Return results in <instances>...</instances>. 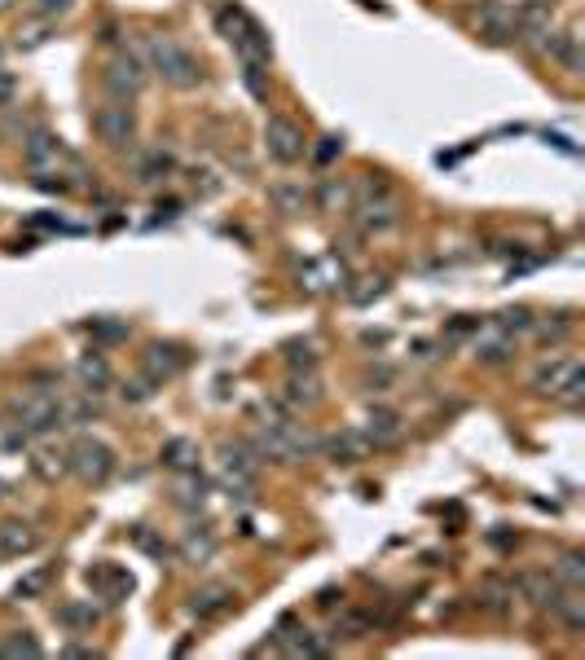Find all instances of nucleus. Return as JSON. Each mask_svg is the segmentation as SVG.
I'll list each match as a JSON object with an SVG mask.
<instances>
[{
	"label": "nucleus",
	"mask_w": 585,
	"mask_h": 660,
	"mask_svg": "<svg viewBox=\"0 0 585 660\" xmlns=\"http://www.w3.org/2000/svg\"><path fill=\"white\" fill-rule=\"evenodd\" d=\"M572 366H577L572 357H546L542 366L533 370V379H528V383H533V392H542V396H559V388L568 383Z\"/></svg>",
	"instance_id": "6ab92c4d"
},
{
	"label": "nucleus",
	"mask_w": 585,
	"mask_h": 660,
	"mask_svg": "<svg viewBox=\"0 0 585 660\" xmlns=\"http://www.w3.org/2000/svg\"><path fill=\"white\" fill-rule=\"evenodd\" d=\"M93 132L110 150H132L137 146V110L132 102H106L93 110Z\"/></svg>",
	"instance_id": "423d86ee"
},
{
	"label": "nucleus",
	"mask_w": 585,
	"mask_h": 660,
	"mask_svg": "<svg viewBox=\"0 0 585 660\" xmlns=\"http://www.w3.org/2000/svg\"><path fill=\"white\" fill-rule=\"evenodd\" d=\"M264 154H269L273 163H282V168L300 163L308 154L304 128L295 124V119H286V115H269V119H264Z\"/></svg>",
	"instance_id": "0eeeda50"
},
{
	"label": "nucleus",
	"mask_w": 585,
	"mask_h": 660,
	"mask_svg": "<svg viewBox=\"0 0 585 660\" xmlns=\"http://www.w3.org/2000/svg\"><path fill=\"white\" fill-rule=\"evenodd\" d=\"M533 330H537V339H542L546 348H559V344H568V335H572V317L559 313L555 322H533Z\"/></svg>",
	"instance_id": "c756f323"
},
{
	"label": "nucleus",
	"mask_w": 585,
	"mask_h": 660,
	"mask_svg": "<svg viewBox=\"0 0 585 660\" xmlns=\"http://www.w3.org/2000/svg\"><path fill=\"white\" fill-rule=\"evenodd\" d=\"M396 379V374L388 370V366H379V370H370L366 374V383H370V392H388V383Z\"/></svg>",
	"instance_id": "79ce46f5"
},
{
	"label": "nucleus",
	"mask_w": 585,
	"mask_h": 660,
	"mask_svg": "<svg viewBox=\"0 0 585 660\" xmlns=\"http://www.w3.org/2000/svg\"><path fill=\"white\" fill-rule=\"evenodd\" d=\"M14 423L22 427V432H58V427H66V410H62V401L53 392H36V396H22V401L14 405Z\"/></svg>",
	"instance_id": "1a4fd4ad"
},
{
	"label": "nucleus",
	"mask_w": 585,
	"mask_h": 660,
	"mask_svg": "<svg viewBox=\"0 0 585 660\" xmlns=\"http://www.w3.org/2000/svg\"><path fill=\"white\" fill-rule=\"evenodd\" d=\"M132 542H137L141 550H146V555H154L163 564V559H168V542H159V537L150 533V528H137V533H132Z\"/></svg>",
	"instance_id": "c9c22d12"
},
{
	"label": "nucleus",
	"mask_w": 585,
	"mask_h": 660,
	"mask_svg": "<svg viewBox=\"0 0 585 660\" xmlns=\"http://www.w3.org/2000/svg\"><path fill=\"white\" fill-rule=\"evenodd\" d=\"M339 150H344V137H322V146H317V163H330Z\"/></svg>",
	"instance_id": "c03bdc74"
},
{
	"label": "nucleus",
	"mask_w": 585,
	"mask_h": 660,
	"mask_svg": "<svg viewBox=\"0 0 585 660\" xmlns=\"http://www.w3.org/2000/svg\"><path fill=\"white\" fill-rule=\"evenodd\" d=\"M88 586L102 590L110 603H119V599H128L132 594V577L119 564H97V568H88Z\"/></svg>",
	"instance_id": "dca6fc26"
},
{
	"label": "nucleus",
	"mask_w": 585,
	"mask_h": 660,
	"mask_svg": "<svg viewBox=\"0 0 585 660\" xmlns=\"http://www.w3.org/2000/svg\"><path fill=\"white\" fill-rule=\"evenodd\" d=\"M62 410H66V427H84V423H93V418H102V405H97L88 392L80 401H62Z\"/></svg>",
	"instance_id": "c85d7f7f"
},
{
	"label": "nucleus",
	"mask_w": 585,
	"mask_h": 660,
	"mask_svg": "<svg viewBox=\"0 0 585 660\" xmlns=\"http://www.w3.org/2000/svg\"><path fill=\"white\" fill-rule=\"evenodd\" d=\"M146 62H150V71L159 75L163 84L181 88V93H194V88L203 84V62H198L194 53L185 49L181 40H172V36H150L146 40Z\"/></svg>",
	"instance_id": "f03ea898"
},
{
	"label": "nucleus",
	"mask_w": 585,
	"mask_h": 660,
	"mask_svg": "<svg viewBox=\"0 0 585 660\" xmlns=\"http://www.w3.org/2000/svg\"><path fill=\"white\" fill-rule=\"evenodd\" d=\"M581 396H585V370H581V361H577V366H572V374H568V383L559 388L555 401H564L568 410H581Z\"/></svg>",
	"instance_id": "473e14b6"
},
{
	"label": "nucleus",
	"mask_w": 585,
	"mask_h": 660,
	"mask_svg": "<svg viewBox=\"0 0 585 660\" xmlns=\"http://www.w3.org/2000/svg\"><path fill=\"white\" fill-rule=\"evenodd\" d=\"M361 432H366V440L374 449H383V445H396L405 427H401V414H396V410H370Z\"/></svg>",
	"instance_id": "aec40b11"
},
{
	"label": "nucleus",
	"mask_w": 585,
	"mask_h": 660,
	"mask_svg": "<svg viewBox=\"0 0 585 660\" xmlns=\"http://www.w3.org/2000/svg\"><path fill=\"white\" fill-rule=\"evenodd\" d=\"M229 608H234V590L220 586V581H212V586H203V590H194V599H190V612L198 616V621L225 616Z\"/></svg>",
	"instance_id": "f3484780"
},
{
	"label": "nucleus",
	"mask_w": 585,
	"mask_h": 660,
	"mask_svg": "<svg viewBox=\"0 0 585 660\" xmlns=\"http://www.w3.org/2000/svg\"><path fill=\"white\" fill-rule=\"evenodd\" d=\"M168 172H172V159L163 150H150V154H141V159H137V181H146V185L163 181Z\"/></svg>",
	"instance_id": "7c9ffc66"
},
{
	"label": "nucleus",
	"mask_w": 585,
	"mask_h": 660,
	"mask_svg": "<svg viewBox=\"0 0 585 660\" xmlns=\"http://www.w3.org/2000/svg\"><path fill=\"white\" fill-rule=\"evenodd\" d=\"M533 322H537V317H533V308H502V313H498V322H493V326H498L502 330V335H528V330H533Z\"/></svg>",
	"instance_id": "cd10ccee"
},
{
	"label": "nucleus",
	"mask_w": 585,
	"mask_h": 660,
	"mask_svg": "<svg viewBox=\"0 0 585 660\" xmlns=\"http://www.w3.org/2000/svg\"><path fill=\"white\" fill-rule=\"evenodd\" d=\"M66 462H71V476L80 484H88V489H102L119 467L115 449H110L106 440H97V436H75L71 445H66Z\"/></svg>",
	"instance_id": "20e7f679"
},
{
	"label": "nucleus",
	"mask_w": 585,
	"mask_h": 660,
	"mask_svg": "<svg viewBox=\"0 0 585 660\" xmlns=\"http://www.w3.org/2000/svg\"><path fill=\"white\" fill-rule=\"evenodd\" d=\"M476 27L489 44H511L515 40V9L502 5V0H484L476 9Z\"/></svg>",
	"instance_id": "f8f14e48"
},
{
	"label": "nucleus",
	"mask_w": 585,
	"mask_h": 660,
	"mask_svg": "<svg viewBox=\"0 0 585 660\" xmlns=\"http://www.w3.org/2000/svg\"><path fill=\"white\" fill-rule=\"evenodd\" d=\"M146 80H150V66L137 58V53H115L106 66H102V93L110 102H137L146 93Z\"/></svg>",
	"instance_id": "39448f33"
},
{
	"label": "nucleus",
	"mask_w": 585,
	"mask_h": 660,
	"mask_svg": "<svg viewBox=\"0 0 585 660\" xmlns=\"http://www.w3.org/2000/svg\"><path fill=\"white\" fill-rule=\"evenodd\" d=\"M93 335L97 339H128V326L124 322H93Z\"/></svg>",
	"instance_id": "a19ab883"
},
{
	"label": "nucleus",
	"mask_w": 585,
	"mask_h": 660,
	"mask_svg": "<svg viewBox=\"0 0 585 660\" xmlns=\"http://www.w3.org/2000/svg\"><path fill=\"white\" fill-rule=\"evenodd\" d=\"M322 449H326V458L335 462V467H357V462H366L370 458V440L361 427H344V432H335V436H326L322 440Z\"/></svg>",
	"instance_id": "9b49d317"
},
{
	"label": "nucleus",
	"mask_w": 585,
	"mask_h": 660,
	"mask_svg": "<svg viewBox=\"0 0 585 660\" xmlns=\"http://www.w3.org/2000/svg\"><path fill=\"white\" fill-rule=\"evenodd\" d=\"M22 159H27V168L36 176H62V163H71V154H66L58 132L36 124L27 137H22Z\"/></svg>",
	"instance_id": "6e6552de"
},
{
	"label": "nucleus",
	"mask_w": 585,
	"mask_h": 660,
	"mask_svg": "<svg viewBox=\"0 0 585 660\" xmlns=\"http://www.w3.org/2000/svg\"><path fill=\"white\" fill-rule=\"evenodd\" d=\"M414 357H418V361H432L436 352H432V344H414Z\"/></svg>",
	"instance_id": "49530a36"
},
{
	"label": "nucleus",
	"mask_w": 585,
	"mask_h": 660,
	"mask_svg": "<svg viewBox=\"0 0 585 660\" xmlns=\"http://www.w3.org/2000/svg\"><path fill=\"white\" fill-rule=\"evenodd\" d=\"M0 656H44V647L27 630H22V634L9 638V643H0Z\"/></svg>",
	"instance_id": "72a5a7b5"
},
{
	"label": "nucleus",
	"mask_w": 585,
	"mask_h": 660,
	"mask_svg": "<svg viewBox=\"0 0 585 660\" xmlns=\"http://www.w3.org/2000/svg\"><path fill=\"white\" fill-rule=\"evenodd\" d=\"M75 374H80V388L88 392V396H102L110 383H115V370H110V361L102 357V352H84L80 357V366H75Z\"/></svg>",
	"instance_id": "2eb2a0df"
},
{
	"label": "nucleus",
	"mask_w": 585,
	"mask_h": 660,
	"mask_svg": "<svg viewBox=\"0 0 585 660\" xmlns=\"http://www.w3.org/2000/svg\"><path fill=\"white\" fill-rule=\"evenodd\" d=\"M163 462H168L172 471H198V449H194V440H185V436H176L163 445Z\"/></svg>",
	"instance_id": "bb28decb"
},
{
	"label": "nucleus",
	"mask_w": 585,
	"mask_h": 660,
	"mask_svg": "<svg viewBox=\"0 0 585 660\" xmlns=\"http://www.w3.org/2000/svg\"><path fill=\"white\" fill-rule=\"evenodd\" d=\"M286 401L295 405V410H313L317 401H322V379H317V370H291V379H286Z\"/></svg>",
	"instance_id": "412c9836"
},
{
	"label": "nucleus",
	"mask_w": 585,
	"mask_h": 660,
	"mask_svg": "<svg viewBox=\"0 0 585 660\" xmlns=\"http://www.w3.org/2000/svg\"><path fill=\"white\" fill-rule=\"evenodd\" d=\"M40 546V533L27 520H0V559L31 555Z\"/></svg>",
	"instance_id": "4468645a"
},
{
	"label": "nucleus",
	"mask_w": 585,
	"mask_h": 660,
	"mask_svg": "<svg viewBox=\"0 0 585 660\" xmlns=\"http://www.w3.org/2000/svg\"><path fill=\"white\" fill-rule=\"evenodd\" d=\"M550 577H555L564 590H585V555L581 550H564L559 564H550Z\"/></svg>",
	"instance_id": "5701e85b"
},
{
	"label": "nucleus",
	"mask_w": 585,
	"mask_h": 660,
	"mask_svg": "<svg viewBox=\"0 0 585 660\" xmlns=\"http://www.w3.org/2000/svg\"><path fill=\"white\" fill-rule=\"evenodd\" d=\"M27 445V432L18 423H9V432H0V449H22Z\"/></svg>",
	"instance_id": "37998d69"
},
{
	"label": "nucleus",
	"mask_w": 585,
	"mask_h": 660,
	"mask_svg": "<svg viewBox=\"0 0 585 660\" xmlns=\"http://www.w3.org/2000/svg\"><path fill=\"white\" fill-rule=\"evenodd\" d=\"M515 590L524 594L528 603H533V608H542V612H550L555 608V599H559V581L550 577V568H528V572H520V577H515Z\"/></svg>",
	"instance_id": "ddd939ff"
},
{
	"label": "nucleus",
	"mask_w": 585,
	"mask_h": 660,
	"mask_svg": "<svg viewBox=\"0 0 585 660\" xmlns=\"http://www.w3.org/2000/svg\"><path fill=\"white\" fill-rule=\"evenodd\" d=\"M75 9V0H36V18L53 22V18H66Z\"/></svg>",
	"instance_id": "e433bc0d"
},
{
	"label": "nucleus",
	"mask_w": 585,
	"mask_h": 660,
	"mask_svg": "<svg viewBox=\"0 0 585 660\" xmlns=\"http://www.w3.org/2000/svg\"><path fill=\"white\" fill-rule=\"evenodd\" d=\"M405 220V207L401 198L392 194V185L383 181V176H374V181H361V203H357V225L366 229V234H388Z\"/></svg>",
	"instance_id": "7ed1b4c3"
},
{
	"label": "nucleus",
	"mask_w": 585,
	"mask_h": 660,
	"mask_svg": "<svg viewBox=\"0 0 585 660\" xmlns=\"http://www.w3.org/2000/svg\"><path fill=\"white\" fill-rule=\"evenodd\" d=\"M317 357H322V352H317L313 339H291V344H286V361H291V370H317Z\"/></svg>",
	"instance_id": "2f4dec72"
},
{
	"label": "nucleus",
	"mask_w": 585,
	"mask_h": 660,
	"mask_svg": "<svg viewBox=\"0 0 585 660\" xmlns=\"http://www.w3.org/2000/svg\"><path fill=\"white\" fill-rule=\"evenodd\" d=\"M339 599H344V590H335V586H326L322 594H317V603H322V608H335Z\"/></svg>",
	"instance_id": "a18cd8bd"
},
{
	"label": "nucleus",
	"mask_w": 585,
	"mask_h": 660,
	"mask_svg": "<svg viewBox=\"0 0 585 660\" xmlns=\"http://www.w3.org/2000/svg\"><path fill=\"white\" fill-rule=\"evenodd\" d=\"M18 5V0H0V14H9V9H14Z\"/></svg>",
	"instance_id": "de8ad7c7"
},
{
	"label": "nucleus",
	"mask_w": 585,
	"mask_h": 660,
	"mask_svg": "<svg viewBox=\"0 0 585 660\" xmlns=\"http://www.w3.org/2000/svg\"><path fill=\"white\" fill-rule=\"evenodd\" d=\"M14 97H18V75L9 66H0V106H14Z\"/></svg>",
	"instance_id": "4c0bfd02"
},
{
	"label": "nucleus",
	"mask_w": 585,
	"mask_h": 660,
	"mask_svg": "<svg viewBox=\"0 0 585 660\" xmlns=\"http://www.w3.org/2000/svg\"><path fill=\"white\" fill-rule=\"evenodd\" d=\"M181 555L190 559V564H212L216 559V533L212 528H190V533L181 537Z\"/></svg>",
	"instance_id": "393cba45"
},
{
	"label": "nucleus",
	"mask_w": 585,
	"mask_h": 660,
	"mask_svg": "<svg viewBox=\"0 0 585 660\" xmlns=\"http://www.w3.org/2000/svg\"><path fill=\"white\" fill-rule=\"evenodd\" d=\"M185 352L176 348V344H159V339H154V344H146V352H141V370H146V379L154 383V388H163V383H172L176 374L185 370Z\"/></svg>",
	"instance_id": "9d476101"
},
{
	"label": "nucleus",
	"mask_w": 585,
	"mask_h": 660,
	"mask_svg": "<svg viewBox=\"0 0 585 660\" xmlns=\"http://www.w3.org/2000/svg\"><path fill=\"white\" fill-rule=\"evenodd\" d=\"M550 612L568 625V634L585 630V599H581V590H559V599H555V608H550Z\"/></svg>",
	"instance_id": "a878e982"
},
{
	"label": "nucleus",
	"mask_w": 585,
	"mask_h": 660,
	"mask_svg": "<svg viewBox=\"0 0 585 660\" xmlns=\"http://www.w3.org/2000/svg\"><path fill=\"white\" fill-rule=\"evenodd\" d=\"M269 203L278 207L282 216H304L308 207H313V194H308L300 181H278V185H269Z\"/></svg>",
	"instance_id": "4be33fe9"
},
{
	"label": "nucleus",
	"mask_w": 585,
	"mask_h": 660,
	"mask_svg": "<svg viewBox=\"0 0 585 660\" xmlns=\"http://www.w3.org/2000/svg\"><path fill=\"white\" fill-rule=\"evenodd\" d=\"M154 396V383L150 379H132V383H124V401H150Z\"/></svg>",
	"instance_id": "ea45409f"
},
{
	"label": "nucleus",
	"mask_w": 585,
	"mask_h": 660,
	"mask_svg": "<svg viewBox=\"0 0 585 660\" xmlns=\"http://www.w3.org/2000/svg\"><path fill=\"white\" fill-rule=\"evenodd\" d=\"M44 581H49V572H44V568L31 572V577H22V581H18V599H31V594H40Z\"/></svg>",
	"instance_id": "58836bf2"
},
{
	"label": "nucleus",
	"mask_w": 585,
	"mask_h": 660,
	"mask_svg": "<svg viewBox=\"0 0 585 660\" xmlns=\"http://www.w3.org/2000/svg\"><path fill=\"white\" fill-rule=\"evenodd\" d=\"M471 352H476L480 366H506V361L515 357V335H502V330L493 326L489 335H480L476 344H471Z\"/></svg>",
	"instance_id": "a211bd4d"
},
{
	"label": "nucleus",
	"mask_w": 585,
	"mask_h": 660,
	"mask_svg": "<svg viewBox=\"0 0 585 660\" xmlns=\"http://www.w3.org/2000/svg\"><path fill=\"white\" fill-rule=\"evenodd\" d=\"M31 471H36V476H40L44 484H53V480L71 476V462H66V449H53V445L36 449V458H31Z\"/></svg>",
	"instance_id": "b1692460"
},
{
	"label": "nucleus",
	"mask_w": 585,
	"mask_h": 660,
	"mask_svg": "<svg viewBox=\"0 0 585 660\" xmlns=\"http://www.w3.org/2000/svg\"><path fill=\"white\" fill-rule=\"evenodd\" d=\"M58 621H62V625H71V630H84V625H93V621H97V612H93V608H84V603H66V608H58Z\"/></svg>",
	"instance_id": "f704fd0d"
},
{
	"label": "nucleus",
	"mask_w": 585,
	"mask_h": 660,
	"mask_svg": "<svg viewBox=\"0 0 585 660\" xmlns=\"http://www.w3.org/2000/svg\"><path fill=\"white\" fill-rule=\"evenodd\" d=\"M216 27L220 36L234 44L238 62H242V80L256 97H269V62H273V40L256 18L242 5H220L216 9Z\"/></svg>",
	"instance_id": "f257e3e1"
},
{
	"label": "nucleus",
	"mask_w": 585,
	"mask_h": 660,
	"mask_svg": "<svg viewBox=\"0 0 585 660\" xmlns=\"http://www.w3.org/2000/svg\"><path fill=\"white\" fill-rule=\"evenodd\" d=\"M0 498H5V484H0Z\"/></svg>",
	"instance_id": "09e8293b"
}]
</instances>
